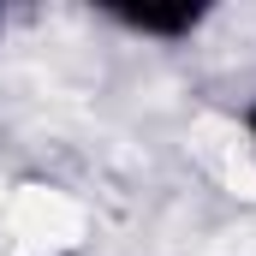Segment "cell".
<instances>
[{
    "mask_svg": "<svg viewBox=\"0 0 256 256\" xmlns=\"http://www.w3.org/2000/svg\"><path fill=\"white\" fill-rule=\"evenodd\" d=\"M102 18H108L114 30H126L131 42L179 48V42H191V36L208 30L214 6H202V0H108Z\"/></svg>",
    "mask_w": 256,
    "mask_h": 256,
    "instance_id": "1",
    "label": "cell"
},
{
    "mask_svg": "<svg viewBox=\"0 0 256 256\" xmlns=\"http://www.w3.org/2000/svg\"><path fill=\"white\" fill-rule=\"evenodd\" d=\"M238 131H244V149L256 155V90L244 96V108H238Z\"/></svg>",
    "mask_w": 256,
    "mask_h": 256,
    "instance_id": "2",
    "label": "cell"
},
{
    "mask_svg": "<svg viewBox=\"0 0 256 256\" xmlns=\"http://www.w3.org/2000/svg\"><path fill=\"white\" fill-rule=\"evenodd\" d=\"M0 36H6V12H0Z\"/></svg>",
    "mask_w": 256,
    "mask_h": 256,
    "instance_id": "3",
    "label": "cell"
}]
</instances>
